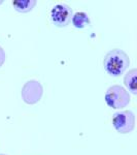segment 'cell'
Listing matches in <instances>:
<instances>
[{"label":"cell","mask_w":137,"mask_h":155,"mask_svg":"<svg viewBox=\"0 0 137 155\" xmlns=\"http://www.w3.org/2000/svg\"><path fill=\"white\" fill-rule=\"evenodd\" d=\"M73 16L71 7L67 4H57L51 9V20L57 27H66Z\"/></svg>","instance_id":"5"},{"label":"cell","mask_w":137,"mask_h":155,"mask_svg":"<svg viewBox=\"0 0 137 155\" xmlns=\"http://www.w3.org/2000/svg\"><path fill=\"white\" fill-rule=\"evenodd\" d=\"M5 59H6V54L5 52H4V50L0 47V67L4 64V62H5Z\"/></svg>","instance_id":"9"},{"label":"cell","mask_w":137,"mask_h":155,"mask_svg":"<svg viewBox=\"0 0 137 155\" xmlns=\"http://www.w3.org/2000/svg\"><path fill=\"white\" fill-rule=\"evenodd\" d=\"M136 74H137V69L133 68L131 71H129V72H127L125 78H124V84H125V86L129 90V92H131L134 95L137 94Z\"/></svg>","instance_id":"6"},{"label":"cell","mask_w":137,"mask_h":155,"mask_svg":"<svg viewBox=\"0 0 137 155\" xmlns=\"http://www.w3.org/2000/svg\"><path fill=\"white\" fill-rule=\"evenodd\" d=\"M0 155H6V154H0Z\"/></svg>","instance_id":"10"},{"label":"cell","mask_w":137,"mask_h":155,"mask_svg":"<svg viewBox=\"0 0 137 155\" xmlns=\"http://www.w3.org/2000/svg\"><path fill=\"white\" fill-rule=\"evenodd\" d=\"M111 124L119 134H129L135 127V115L131 111L116 112L111 118Z\"/></svg>","instance_id":"3"},{"label":"cell","mask_w":137,"mask_h":155,"mask_svg":"<svg viewBox=\"0 0 137 155\" xmlns=\"http://www.w3.org/2000/svg\"><path fill=\"white\" fill-rule=\"evenodd\" d=\"M130 65V58L125 51L113 49L105 55L103 67L110 77H119Z\"/></svg>","instance_id":"1"},{"label":"cell","mask_w":137,"mask_h":155,"mask_svg":"<svg viewBox=\"0 0 137 155\" xmlns=\"http://www.w3.org/2000/svg\"><path fill=\"white\" fill-rule=\"evenodd\" d=\"M106 104L114 110L123 109L127 107L130 102V95L129 92L119 85L110 86L104 95Z\"/></svg>","instance_id":"2"},{"label":"cell","mask_w":137,"mask_h":155,"mask_svg":"<svg viewBox=\"0 0 137 155\" xmlns=\"http://www.w3.org/2000/svg\"><path fill=\"white\" fill-rule=\"evenodd\" d=\"M36 5L35 0H14L12 1V6L18 12L26 14L34 8Z\"/></svg>","instance_id":"7"},{"label":"cell","mask_w":137,"mask_h":155,"mask_svg":"<svg viewBox=\"0 0 137 155\" xmlns=\"http://www.w3.org/2000/svg\"><path fill=\"white\" fill-rule=\"evenodd\" d=\"M42 94H43V88H42L41 84L35 80H31V81L25 83L21 91L23 101L30 106L35 104L40 101Z\"/></svg>","instance_id":"4"},{"label":"cell","mask_w":137,"mask_h":155,"mask_svg":"<svg viewBox=\"0 0 137 155\" xmlns=\"http://www.w3.org/2000/svg\"><path fill=\"white\" fill-rule=\"evenodd\" d=\"M2 3V1H0V4H1Z\"/></svg>","instance_id":"11"},{"label":"cell","mask_w":137,"mask_h":155,"mask_svg":"<svg viewBox=\"0 0 137 155\" xmlns=\"http://www.w3.org/2000/svg\"><path fill=\"white\" fill-rule=\"evenodd\" d=\"M71 23L75 28L83 29L87 27L90 24V18L89 16L84 12H78L74 14L71 18Z\"/></svg>","instance_id":"8"}]
</instances>
